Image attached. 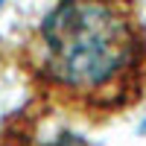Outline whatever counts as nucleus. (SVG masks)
Listing matches in <instances>:
<instances>
[{
  "label": "nucleus",
  "mask_w": 146,
  "mask_h": 146,
  "mask_svg": "<svg viewBox=\"0 0 146 146\" xmlns=\"http://www.w3.org/2000/svg\"><path fill=\"white\" fill-rule=\"evenodd\" d=\"M32 111L105 126L146 100L140 0H53L12 47Z\"/></svg>",
  "instance_id": "f257e3e1"
},
{
  "label": "nucleus",
  "mask_w": 146,
  "mask_h": 146,
  "mask_svg": "<svg viewBox=\"0 0 146 146\" xmlns=\"http://www.w3.org/2000/svg\"><path fill=\"white\" fill-rule=\"evenodd\" d=\"M0 146H94L62 120L21 105L0 117Z\"/></svg>",
  "instance_id": "f03ea898"
}]
</instances>
